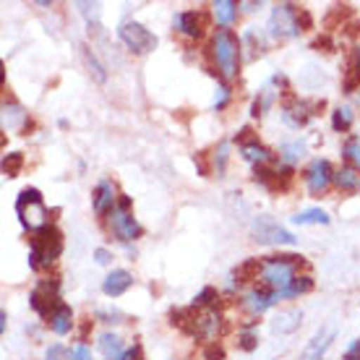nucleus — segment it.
<instances>
[{
    "mask_svg": "<svg viewBox=\"0 0 360 360\" xmlns=\"http://www.w3.org/2000/svg\"><path fill=\"white\" fill-rule=\"evenodd\" d=\"M209 55L214 60L217 71L225 79H235L240 71V39L230 29H217L209 39Z\"/></svg>",
    "mask_w": 360,
    "mask_h": 360,
    "instance_id": "obj_1",
    "label": "nucleus"
},
{
    "mask_svg": "<svg viewBox=\"0 0 360 360\" xmlns=\"http://www.w3.org/2000/svg\"><path fill=\"white\" fill-rule=\"evenodd\" d=\"M303 256H292V253H285V256H271V259H264L262 262V279L264 288L274 290V292H282L285 288H290L295 282L297 271L303 266Z\"/></svg>",
    "mask_w": 360,
    "mask_h": 360,
    "instance_id": "obj_2",
    "label": "nucleus"
},
{
    "mask_svg": "<svg viewBox=\"0 0 360 360\" xmlns=\"http://www.w3.org/2000/svg\"><path fill=\"white\" fill-rule=\"evenodd\" d=\"M63 253V235L55 225H47L42 230L32 233V248H29V266L34 271L47 269L55 259Z\"/></svg>",
    "mask_w": 360,
    "mask_h": 360,
    "instance_id": "obj_3",
    "label": "nucleus"
},
{
    "mask_svg": "<svg viewBox=\"0 0 360 360\" xmlns=\"http://www.w3.org/2000/svg\"><path fill=\"white\" fill-rule=\"evenodd\" d=\"M16 214H18V222L24 225V230L29 233H37V230H42L47 227L50 222V212H47L45 201H42V193L37 188H24L18 193L16 198Z\"/></svg>",
    "mask_w": 360,
    "mask_h": 360,
    "instance_id": "obj_4",
    "label": "nucleus"
},
{
    "mask_svg": "<svg viewBox=\"0 0 360 360\" xmlns=\"http://www.w3.org/2000/svg\"><path fill=\"white\" fill-rule=\"evenodd\" d=\"M222 329L225 324H222V316L217 314V308H191L188 324L183 326V332L191 334L193 340H217Z\"/></svg>",
    "mask_w": 360,
    "mask_h": 360,
    "instance_id": "obj_5",
    "label": "nucleus"
},
{
    "mask_svg": "<svg viewBox=\"0 0 360 360\" xmlns=\"http://www.w3.org/2000/svg\"><path fill=\"white\" fill-rule=\"evenodd\" d=\"M300 11L292 3H277L271 8V18H269V34L274 39H292L303 32V24H300Z\"/></svg>",
    "mask_w": 360,
    "mask_h": 360,
    "instance_id": "obj_6",
    "label": "nucleus"
},
{
    "mask_svg": "<svg viewBox=\"0 0 360 360\" xmlns=\"http://www.w3.org/2000/svg\"><path fill=\"white\" fill-rule=\"evenodd\" d=\"M117 37L123 39V45L131 50L134 55H149L157 47V37L134 18H126L120 29H117Z\"/></svg>",
    "mask_w": 360,
    "mask_h": 360,
    "instance_id": "obj_7",
    "label": "nucleus"
},
{
    "mask_svg": "<svg viewBox=\"0 0 360 360\" xmlns=\"http://www.w3.org/2000/svg\"><path fill=\"white\" fill-rule=\"evenodd\" d=\"M29 306L34 308L42 319H50L55 314V308L60 306V282L58 279H42L32 295H29Z\"/></svg>",
    "mask_w": 360,
    "mask_h": 360,
    "instance_id": "obj_8",
    "label": "nucleus"
},
{
    "mask_svg": "<svg viewBox=\"0 0 360 360\" xmlns=\"http://www.w3.org/2000/svg\"><path fill=\"white\" fill-rule=\"evenodd\" d=\"M253 238L264 245H295V235L274 222L271 217H256L251 225Z\"/></svg>",
    "mask_w": 360,
    "mask_h": 360,
    "instance_id": "obj_9",
    "label": "nucleus"
},
{
    "mask_svg": "<svg viewBox=\"0 0 360 360\" xmlns=\"http://www.w3.org/2000/svg\"><path fill=\"white\" fill-rule=\"evenodd\" d=\"M108 227L110 233L115 235L117 240L123 243H131L136 238H141V225L136 222V217L131 214V209H117L108 217Z\"/></svg>",
    "mask_w": 360,
    "mask_h": 360,
    "instance_id": "obj_10",
    "label": "nucleus"
},
{
    "mask_svg": "<svg viewBox=\"0 0 360 360\" xmlns=\"http://www.w3.org/2000/svg\"><path fill=\"white\" fill-rule=\"evenodd\" d=\"M332 180H334V170H332V165H329V160H314V162L308 165V170H306V188L311 196H321L329 186H332Z\"/></svg>",
    "mask_w": 360,
    "mask_h": 360,
    "instance_id": "obj_11",
    "label": "nucleus"
},
{
    "mask_svg": "<svg viewBox=\"0 0 360 360\" xmlns=\"http://www.w3.org/2000/svg\"><path fill=\"white\" fill-rule=\"evenodd\" d=\"M277 300H279L277 292L262 285V288H253V290H248V292H243L240 308H243L248 316H262V314H266Z\"/></svg>",
    "mask_w": 360,
    "mask_h": 360,
    "instance_id": "obj_12",
    "label": "nucleus"
},
{
    "mask_svg": "<svg viewBox=\"0 0 360 360\" xmlns=\"http://www.w3.org/2000/svg\"><path fill=\"white\" fill-rule=\"evenodd\" d=\"M324 108V102H303V99H292L288 102L285 108H282V117H285V123L292 128H303L316 115L314 110Z\"/></svg>",
    "mask_w": 360,
    "mask_h": 360,
    "instance_id": "obj_13",
    "label": "nucleus"
},
{
    "mask_svg": "<svg viewBox=\"0 0 360 360\" xmlns=\"http://www.w3.org/2000/svg\"><path fill=\"white\" fill-rule=\"evenodd\" d=\"M117 198L120 196H117V191H115V183H112V180H99L97 188H94V198H91L94 214L110 217L117 207Z\"/></svg>",
    "mask_w": 360,
    "mask_h": 360,
    "instance_id": "obj_14",
    "label": "nucleus"
},
{
    "mask_svg": "<svg viewBox=\"0 0 360 360\" xmlns=\"http://www.w3.org/2000/svg\"><path fill=\"white\" fill-rule=\"evenodd\" d=\"M204 13L201 11H180L175 16V32L186 39H198L204 34Z\"/></svg>",
    "mask_w": 360,
    "mask_h": 360,
    "instance_id": "obj_15",
    "label": "nucleus"
},
{
    "mask_svg": "<svg viewBox=\"0 0 360 360\" xmlns=\"http://www.w3.org/2000/svg\"><path fill=\"white\" fill-rule=\"evenodd\" d=\"M332 342H334V329L332 326H321V329L308 340V345L303 347V352H300L297 360H321Z\"/></svg>",
    "mask_w": 360,
    "mask_h": 360,
    "instance_id": "obj_16",
    "label": "nucleus"
},
{
    "mask_svg": "<svg viewBox=\"0 0 360 360\" xmlns=\"http://www.w3.org/2000/svg\"><path fill=\"white\" fill-rule=\"evenodd\" d=\"M134 285V274L126 269H112L102 282V292L108 297H120L128 288Z\"/></svg>",
    "mask_w": 360,
    "mask_h": 360,
    "instance_id": "obj_17",
    "label": "nucleus"
},
{
    "mask_svg": "<svg viewBox=\"0 0 360 360\" xmlns=\"http://www.w3.org/2000/svg\"><path fill=\"white\" fill-rule=\"evenodd\" d=\"M300 321H303V314H300L297 308L279 311V314L271 319V332L274 334H292V332H297Z\"/></svg>",
    "mask_w": 360,
    "mask_h": 360,
    "instance_id": "obj_18",
    "label": "nucleus"
},
{
    "mask_svg": "<svg viewBox=\"0 0 360 360\" xmlns=\"http://www.w3.org/2000/svg\"><path fill=\"white\" fill-rule=\"evenodd\" d=\"M27 128V112L18 102H3V131H21Z\"/></svg>",
    "mask_w": 360,
    "mask_h": 360,
    "instance_id": "obj_19",
    "label": "nucleus"
},
{
    "mask_svg": "<svg viewBox=\"0 0 360 360\" xmlns=\"http://www.w3.org/2000/svg\"><path fill=\"white\" fill-rule=\"evenodd\" d=\"M332 183L345 193H355V191H360V170L352 165H342L340 170H334Z\"/></svg>",
    "mask_w": 360,
    "mask_h": 360,
    "instance_id": "obj_20",
    "label": "nucleus"
},
{
    "mask_svg": "<svg viewBox=\"0 0 360 360\" xmlns=\"http://www.w3.org/2000/svg\"><path fill=\"white\" fill-rule=\"evenodd\" d=\"M240 154H243L245 162H251L253 167H264V165H271V160H274V154H271L264 144H259L256 139L240 146Z\"/></svg>",
    "mask_w": 360,
    "mask_h": 360,
    "instance_id": "obj_21",
    "label": "nucleus"
},
{
    "mask_svg": "<svg viewBox=\"0 0 360 360\" xmlns=\"http://www.w3.org/2000/svg\"><path fill=\"white\" fill-rule=\"evenodd\" d=\"M97 347L108 360H117L120 355H123V340H120L115 332H102V334H99Z\"/></svg>",
    "mask_w": 360,
    "mask_h": 360,
    "instance_id": "obj_22",
    "label": "nucleus"
},
{
    "mask_svg": "<svg viewBox=\"0 0 360 360\" xmlns=\"http://www.w3.org/2000/svg\"><path fill=\"white\" fill-rule=\"evenodd\" d=\"M238 3H233V0H217V3H212V13H214L217 24L222 29H227L230 24H235V18H238Z\"/></svg>",
    "mask_w": 360,
    "mask_h": 360,
    "instance_id": "obj_23",
    "label": "nucleus"
},
{
    "mask_svg": "<svg viewBox=\"0 0 360 360\" xmlns=\"http://www.w3.org/2000/svg\"><path fill=\"white\" fill-rule=\"evenodd\" d=\"M47 321H50V329H53L55 334H60V337H63V334H68L73 329V311L65 306V303H60Z\"/></svg>",
    "mask_w": 360,
    "mask_h": 360,
    "instance_id": "obj_24",
    "label": "nucleus"
},
{
    "mask_svg": "<svg viewBox=\"0 0 360 360\" xmlns=\"http://www.w3.org/2000/svg\"><path fill=\"white\" fill-rule=\"evenodd\" d=\"M259 274H262V262L259 259H245L233 271V282H251V279H259Z\"/></svg>",
    "mask_w": 360,
    "mask_h": 360,
    "instance_id": "obj_25",
    "label": "nucleus"
},
{
    "mask_svg": "<svg viewBox=\"0 0 360 360\" xmlns=\"http://www.w3.org/2000/svg\"><path fill=\"white\" fill-rule=\"evenodd\" d=\"M311 290H314V279L308 277V274H297L295 282H292L290 288L282 290V292H277V297H297V295L311 292Z\"/></svg>",
    "mask_w": 360,
    "mask_h": 360,
    "instance_id": "obj_26",
    "label": "nucleus"
},
{
    "mask_svg": "<svg viewBox=\"0 0 360 360\" xmlns=\"http://www.w3.org/2000/svg\"><path fill=\"white\" fill-rule=\"evenodd\" d=\"M292 222L295 225H329L332 219H329V214H326L324 209H306V212L292 217Z\"/></svg>",
    "mask_w": 360,
    "mask_h": 360,
    "instance_id": "obj_27",
    "label": "nucleus"
},
{
    "mask_svg": "<svg viewBox=\"0 0 360 360\" xmlns=\"http://www.w3.org/2000/svg\"><path fill=\"white\" fill-rule=\"evenodd\" d=\"M352 120H355V112H352V108H337L332 112V128L337 131V134H347L352 128Z\"/></svg>",
    "mask_w": 360,
    "mask_h": 360,
    "instance_id": "obj_28",
    "label": "nucleus"
},
{
    "mask_svg": "<svg viewBox=\"0 0 360 360\" xmlns=\"http://www.w3.org/2000/svg\"><path fill=\"white\" fill-rule=\"evenodd\" d=\"M303 154H306V146L300 144V141H288V144L279 146V157H282V162L290 165V167H292V162H297Z\"/></svg>",
    "mask_w": 360,
    "mask_h": 360,
    "instance_id": "obj_29",
    "label": "nucleus"
},
{
    "mask_svg": "<svg viewBox=\"0 0 360 360\" xmlns=\"http://www.w3.org/2000/svg\"><path fill=\"white\" fill-rule=\"evenodd\" d=\"M342 157L347 160V165H352V167H358L360 170V136H352V139L345 141Z\"/></svg>",
    "mask_w": 360,
    "mask_h": 360,
    "instance_id": "obj_30",
    "label": "nucleus"
},
{
    "mask_svg": "<svg viewBox=\"0 0 360 360\" xmlns=\"http://www.w3.org/2000/svg\"><path fill=\"white\" fill-rule=\"evenodd\" d=\"M256 345H259V334L253 332V321H251V324L243 326V332L238 334V347L245 352H251V350H256Z\"/></svg>",
    "mask_w": 360,
    "mask_h": 360,
    "instance_id": "obj_31",
    "label": "nucleus"
},
{
    "mask_svg": "<svg viewBox=\"0 0 360 360\" xmlns=\"http://www.w3.org/2000/svg\"><path fill=\"white\" fill-rule=\"evenodd\" d=\"M82 50H84V60H86V65H89V71L94 73V79H97V82L102 84L105 79H108V73H105V65H102V63L97 60V55L91 53V47L84 45Z\"/></svg>",
    "mask_w": 360,
    "mask_h": 360,
    "instance_id": "obj_32",
    "label": "nucleus"
},
{
    "mask_svg": "<svg viewBox=\"0 0 360 360\" xmlns=\"http://www.w3.org/2000/svg\"><path fill=\"white\" fill-rule=\"evenodd\" d=\"M21 167H24V154L21 152H13L3 157V172H6L8 178H16Z\"/></svg>",
    "mask_w": 360,
    "mask_h": 360,
    "instance_id": "obj_33",
    "label": "nucleus"
},
{
    "mask_svg": "<svg viewBox=\"0 0 360 360\" xmlns=\"http://www.w3.org/2000/svg\"><path fill=\"white\" fill-rule=\"evenodd\" d=\"M217 300H219V292L214 288H204L193 297V308H214Z\"/></svg>",
    "mask_w": 360,
    "mask_h": 360,
    "instance_id": "obj_34",
    "label": "nucleus"
},
{
    "mask_svg": "<svg viewBox=\"0 0 360 360\" xmlns=\"http://www.w3.org/2000/svg\"><path fill=\"white\" fill-rule=\"evenodd\" d=\"M360 86V60L355 58L350 65V71H347V76H345V91L347 94H352V91Z\"/></svg>",
    "mask_w": 360,
    "mask_h": 360,
    "instance_id": "obj_35",
    "label": "nucleus"
},
{
    "mask_svg": "<svg viewBox=\"0 0 360 360\" xmlns=\"http://www.w3.org/2000/svg\"><path fill=\"white\" fill-rule=\"evenodd\" d=\"M201 355H204V360H225V347L219 342H209Z\"/></svg>",
    "mask_w": 360,
    "mask_h": 360,
    "instance_id": "obj_36",
    "label": "nucleus"
},
{
    "mask_svg": "<svg viewBox=\"0 0 360 360\" xmlns=\"http://www.w3.org/2000/svg\"><path fill=\"white\" fill-rule=\"evenodd\" d=\"M45 360H71V352L63 345H50L45 352Z\"/></svg>",
    "mask_w": 360,
    "mask_h": 360,
    "instance_id": "obj_37",
    "label": "nucleus"
},
{
    "mask_svg": "<svg viewBox=\"0 0 360 360\" xmlns=\"http://www.w3.org/2000/svg\"><path fill=\"white\" fill-rule=\"evenodd\" d=\"M217 91H219V94H217V99H214V110H225L230 97H233V91H230V86H225V84H219Z\"/></svg>",
    "mask_w": 360,
    "mask_h": 360,
    "instance_id": "obj_38",
    "label": "nucleus"
},
{
    "mask_svg": "<svg viewBox=\"0 0 360 360\" xmlns=\"http://www.w3.org/2000/svg\"><path fill=\"white\" fill-rule=\"evenodd\" d=\"M71 360H91V350L84 342H79L71 350Z\"/></svg>",
    "mask_w": 360,
    "mask_h": 360,
    "instance_id": "obj_39",
    "label": "nucleus"
},
{
    "mask_svg": "<svg viewBox=\"0 0 360 360\" xmlns=\"http://www.w3.org/2000/svg\"><path fill=\"white\" fill-rule=\"evenodd\" d=\"M314 50H319V53H321V50H324V53H332L334 42L329 39V37H316V39H314Z\"/></svg>",
    "mask_w": 360,
    "mask_h": 360,
    "instance_id": "obj_40",
    "label": "nucleus"
},
{
    "mask_svg": "<svg viewBox=\"0 0 360 360\" xmlns=\"http://www.w3.org/2000/svg\"><path fill=\"white\" fill-rule=\"evenodd\" d=\"M342 360H360V337H358V340H352L350 347L345 350Z\"/></svg>",
    "mask_w": 360,
    "mask_h": 360,
    "instance_id": "obj_41",
    "label": "nucleus"
},
{
    "mask_svg": "<svg viewBox=\"0 0 360 360\" xmlns=\"http://www.w3.org/2000/svg\"><path fill=\"white\" fill-rule=\"evenodd\" d=\"M214 162H217V172L225 170V162H227V144H219V149H217V157H214Z\"/></svg>",
    "mask_w": 360,
    "mask_h": 360,
    "instance_id": "obj_42",
    "label": "nucleus"
},
{
    "mask_svg": "<svg viewBox=\"0 0 360 360\" xmlns=\"http://www.w3.org/2000/svg\"><path fill=\"white\" fill-rule=\"evenodd\" d=\"M117 360H141V345H131L128 350H123V355Z\"/></svg>",
    "mask_w": 360,
    "mask_h": 360,
    "instance_id": "obj_43",
    "label": "nucleus"
},
{
    "mask_svg": "<svg viewBox=\"0 0 360 360\" xmlns=\"http://www.w3.org/2000/svg\"><path fill=\"white\" fill-rule=\"evenodd\" d=\"M97 319L99 321H105V324H120V314H110V311H97Z\"/></svg>",
    "mask_w": 360,
    "mask_h": 360,
    "instance_id": "obj_44",
    "label": "nucleus"
},
{
    "mask_svg": "<svg viewBox=\"0 0 360 360\" xmlns=\"http://www.w3.org/2000/svg\"><path fill=\"white\" fill-rule=\"evenodd\" d=\"M94 259H97V264L108 266V264L112 262V253H110L108 248H97V251H94Z\"/></svg>",
    "mask_w": 360,
    "mask_h": 360,
    "instance_id": "obj_45",
    "label": "nucleus"
},
{
    "mask_svg": "<svg viewBox=\"0 0 360 360\" xmlns=\"http://www.w3.org/2000/svg\"><path fill=\"white\" fill-rule=\"evenodd\" d=\"M117 209H131V198H128V196L117 198Z\"/></svg>",
    "mask_w": 360,
    "mask_h": 360,
    "instance_id": "obj_46",
    "label": "nucleus"
},
{
    "mask_svg": "<svg viewBox=\"0 0 360 360\" xmlns=\"http://www.w3.org/2000/svg\"><path fill=\"white\" fill-rule=\"evenodd\" d=\"M6 321H8V314L0 311V334H6Z\"/></svg>",
    "mask_w": 360,
    "mask_h": 360,
    "instance_id": "obj_47",
    "label": "nucleus"
},
{
    "mask_svg": "<svg viewBox=\"0 0 360 360\" xmlns=\"http://www.w3.org/2000/svg\"><path fill=\"white\" fill-rule=\"evenodd\" d=\"M240 6H243L245 11H256V3H240Z\"/></svg>",
    "mask_w": 360,
    "mask_h": 360,
    "instance_id": "obj_48",
    "label": "nucleus"
},
{
    "mask_svg": "<svg viewBox=\"0 0 360 360\" xmlns=\"http://www.w3.org/2000/svg\"><path fill=\"white\" fill-rule=\"evenodd\" d=\"M358 60H360V50H358Z\"/></svg>",
    "mask_w": 360,
    "mask_h": 360,
    "instance_id": "obj_49",
    "label": "nucleus"
}]
</instances>
